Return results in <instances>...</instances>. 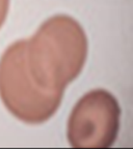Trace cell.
Here are the masks:
<instances>
[{
	"label": "cell",
	"mask_w": 133,
	"mask_h": 149,
	"mask_svg": "<svg viewBox=\"0 0 133 149\" xmlns=\"http://www.w3.org/2000/svg\"><path fill=\"white\" fill-rule=\"evenodd\" d=\"M87 49L85 32L75 19L66 15L48 19L27 40L26 58L33 81L43 89L64 91L83 69Z\"/></svg>",
	"instance_id": "6da1fadb"
},
{
	"label": "cell",
	"mask_w": 133,
	"mask_h": 149,
	"mask_svg": "<svg viewBox=\"0 0 133 149\" xmlns=\"http://www.w3.org/2000/svg\"><path fill=\"white\" fill-rule=\"evenodd\" d=\"M27 40L12 43L0 60V98L17 119L41 124L56 113L64 91L46 90L33 81L26 58Z\"/></svg>",
	"instance_id": "7a4b0ae2"
},
{
	"label": "cell",
	"mask_w": 133,
	"mask_h": 149,
	"mask_svg": "<svg viewBox=\"0 0 133 149\" xmlns=\"http://www.w3.org/2000/svg\"><path fill=\"white\" fill-rule=\"evenodd\" d=\"M121 109L114 96L93 90L77 102L68 122V140L74 148H108L120 128Z\"/></svg>",
	"instance_id": "3957f363"
},
{
	"label": "cell",
	"mask_w": 133,
	"mask_h": 149,
	"mask_svg": "<svg viewBox=\"0 0 133 149\" xmlns=\"http://www.w3.org/2000/svg\"><path fill=\"white\" fill-rule=\"evenodd\" d=\"M8 6H10V0H0V28L6 19Z\"/></svg>",
	"instance_id": "277c9868"
}]
</instances>
